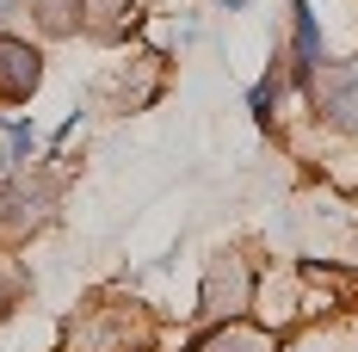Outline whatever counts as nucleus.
Masks as SVG:
<instances>
[{
    "instance_id": "5",
    "label": "nucleus",
    "mask_w": 358,
    "mask_h": 352,
    "mask_svg": "<svg viewBox=\"0 0 358 352\" xmlns=\"http://www.w3.org/2000/svg\"><path fill=\"white\" fill-rule=\"evenodd\" d=\"M285 62H290V80H296V87H309V74L327 62L322 19H315L309 0H290V50H285Z\"/></svg>"
},
{
    "instance_id": "6",
    "label": "nucleus",
    "mask_w": 358,
    "mask_h": 352,
    "mask_svg": "<svg viewBox=\"0 0 358 352\" xmlns=\"http://www.w3.org/2000/svg\"><path fill=\"white\" fill-rule=\"evenodd\" d=\"M161 87H167V56H136V62H124V69L111 74V106L143 111V106L161 99Z\"/></svg>"
},
{
    "instance_id": "1",
    "label": "nucleus",
    "mask_w": 358,
    "mask_h": 352,
    "mask_svg": "<svg viewBox=\"0 0 358 352\" xmlns=\"http://www.w3.org/2000/svg\"><path fill=\"white\" fill-rule=\"evenodd\" d=\"M56 204H62V174L43 167V161H19L0 174V241L25 247L31 235H43L56 223Z\"/></svg>"
},
{
    "instance_id": "4",
    "label": "nucleus",
    "mask_w": 358,
    "mask_h": 352,
    "mask_svg": "<svg viewBox=\"0 0 358 352\" xmlns=\"http://www.w3.org/2000/svg\"><path fill=\"white\" fill-rule=\"evenodd\" d=\"M43 87V50L19 31H0V106H31Z\"/></svg>"
},
{
    "instance_id": "13",
    "label": "nucleus",
    "mask_w": 358,
    "mask_h": 352,
    "mask_svg": "<svg viewBox=\"0 0 358 352\" xmlns=\"http://www.w3.org/2000/svg\"><path fill=\"white\" fill-rule=\"evenodd\" d=\"M216 6H222V13H241V6H248V0H216Z\"/></svg>"
},
{
    "instance_id": "7",
    "label": "nucleus",
    "mask_w": 358,
    "mask_h": 352,
    "mask_svg": "<svg viewBox=\"0 0 358 352\" xmlns=\"http://www.w3.org/2000/svg\"><path fill=\"white\" fill-rule=\"evenodd\" d=\"M192 352H278V346H272V328H253L248 316H235V321H210L192 340Z\"/></svg>"
},
{
    "instance_id": "3",
    "label": "nucleus",
    "mask_w": 358,
    "mask_h": 352,
    "mask_svg": "<svg viewBox=\"0 0 358 352\" xmlns=\"http://www.w3.org/2000/svg\"><path fill=\"white\" fill-rule=\"evenodd\" d=\"M309 106H315V118L322 124H334V130H358V56L352 62H322V69L309 74Z\"/></svg>"
},
{
    "instance_id": "9",
    "label": "nucleus",
    "mask_w": 358,
    "mask_h": 352,
    "mask_svg": "<svg viewBox=\"0 0 358 352\" xmlns=\"http://www.w3.org/2000/svg\"><path fill=\"white\" fill-rule=\"evenodd\" d=\"M278 93H285V50H278V62L253 80V93H248V111H253V124L259 130H278Z\"/></svg>"
},
{
    "instance_id": "11",
    "label": "nucleus",
    "mask_w": 358,
    "mask_h": 352,
    "mask_svg": "<svg viewBox=\"0 0 358 352\" xmlns=\"http://www.w3.org/2000/svg\"><path fill=\"white\" fill-rule=\"evenodd\" d=\"M19 303H25V272H19V260H13V253H0V321L13 316Z\"/></svg>"
},
{
    "instance_id": "10",
    "label": "nucleus",
    "mask_w": 358,
    "mask_h": 352,
    "mask_svg": "<svg viewBox=\"0 0 358 352\" xmlns=\"http://www.w3.org/2000/svg\"><path fill=\"white\" fill-rule=\"evenodd\" d=\"M0 161L6 167H19V161H37V148H43V130H37L31 118H0Z\"/></svg>"
},
{
    "instance_id": "2",
    "label": "nucleus",
    "mask_w": 358,
    "mask_h": 352,
    "mask_svg": "<svg viewBox=\"0 0 358 352\" xmlns=\"http://www.w3.org/2000/svg\"><path fill=\"white\" fill-rule=\"evenodd\" d=\"M253 297H259V272H253L248 253H235V247H222L204 260V279H198V321L210 328V321H235L253 309Z\"/></svg>"
},
{
    "instance_id": "8",
    "label": "nucleus",
    "mask_w": 358,
    "mask_h": 352,
    "mask_svg": "<svg viewBox=\"0 0 358 352\" xmlns=\"http://www.w3.org/2000/svg\"><path fill=\"white\" fill-rule=\"evenodd\" d=\"M136 25V0H80V31L87 37H124Z\"/></svg>"
},
{
    "instance_id": "12",
    "label": "nucleus",
    "mask_w": 358,
    "mask_h": 352,
    "mask_svg": "<svg viewBox=\"0 0 358 352\" xmlns=\"http://www.w3.org/2000/svg\"><path fill=\"white\" fill-rule=\"evenodd\" d=\"M31 0H0V19H13V13H25Z\"/></svg>"
}]
</instances>
